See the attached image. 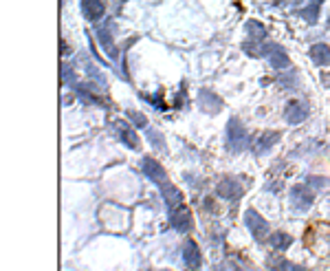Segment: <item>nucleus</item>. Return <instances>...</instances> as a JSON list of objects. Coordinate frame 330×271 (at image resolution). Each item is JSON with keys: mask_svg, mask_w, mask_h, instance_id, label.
I'll return each mask as SVG.
<instances>
[{"mask_svg": "<svg viewBox=\"0 0 330 271\" xmlns=\"http://www.w3.org/2000/svg\"><path fill=\"white\" fill-rule=\"evenodd\" d=\"M126 115H128V119H130L132 123H135L137 128H145V126H148V119H145V115L137 113V111H128Z\"/></svg>", "mask_w": 330, "mask_h": 271, "instance_id": "nucleus-21", "label": "nucleus"}, {"mask_svg": "<svg viewBox=\"0 0 330 271\" xmlns=\"http://www.w3.org/2000/svg\"><path fill=\"white\" fill-rule=\"evenodd\" d=\"M170 225L176 232H189L192 230V212H189L185 205H176L170 210Z\"/></svg>", "mask_w": 330, "mask_h": 271, "instance_id": "nucleus-6", "label": "nucleus"}, {"mask_svg": "<svg viewBox=\"0 0 330 271\" xmlns=\"http://www.w3.org/2000/svg\"><path fill=\"white\" fill-rule=\"evenodd\" d=\"M306 183L311 185L313 190H324V187H330V181L326 177H308Z\"/></svg>", "mask_w": 330, "mask_h": 271, "instance_id": "nucleus-22", "label": "nucleus"}, {"mask_svg": "<svg viewBox=\"0 0 330 271\" xmlns=\"http://www.w3.org/2000/svg\"><path fill=\"white\" fill-rule=\"evenodd\" d=\"M225 145L229 152H242L249 145V135H247V128L242 126V121L231 117L229 123H227V135H225Z\"/></svg>", "mask_w": 330, "mask_h": 271, "instance_id": "nucleus-1", "label": "nucleus"}, {"mask_svg": "<svg viewBox=\"0 0 330 271\" xmlns=\"http://www.w3.org/2000/svg\"><path fill=\"white\" fill-rule=\"evenodd\" d=\"M262 55L269 60V64L273 67V71H284V69L291 67L289 55H286L284 47H280V45H264L262 47Z\"/></svg>", "mask_w": 330, "mask_h": 271, "instance_id": "nucleus-4", "label": "nucleus"}, {"mask_svg": "<svg viewBox=\"0 0 330 271\" xmlns=\"http://www.w3.org/2000/svg\"><path fill=\"white\" fill-rule=\"evenodd\" d=\"M245 225L249 227V232L253 234V238L258 240V243H264V240L271 236V227H269V223L264 221V218H262L255 210H249L247 214H245Z\"/></svg>", "mask_w": 330, "mask_h": 271, "instance_id": "nucleus-2", "label": "nucleus"}, {"mask_svg": "<svg viewBox=\"0 0 330 271\" xmlns=\"http://www.w3.org/2000/svg\"><path fill=\"white\" fill-rule=\"evenodd\" d=\"M308 53H311V60L317 64V67H326V64H330V47L324 45V42H319V45H313Z\"/></svg>", "mask_w": 330, "mask_h": 271, "instance_id": "nucleus-14", "label": "nucleus"}, {"mask_svg": "<svg viewBox=\"0 0 330 271\" xmlns=\"http://www.w3.org/2000/svg\"><path fill=\"white\" fill-rule=\"evenodd\" d=\"M95 33H97V40L101 42V47L106 49V53L115 60V57H117V51H115V47H113V38H110V23L104 25V27H97V31H95Z\"/></svg>", "mask_w": 330, "mask_h": 271, "instance_id": "nucleus-15", "label": "nucleus"}, {"mask_svg": "<svg viewBox=\"0 0 330 271\" xmlns=\"http://www.w3.org/2000/svg\"><path fill=\"white\" fill-rule=\"evenodd\" d=\"M161 192H163V201L167 205V210H172V207H176V205L183 203V194L172 185V183H165V185L161 187Z\"/></svg>", "mask_w": 330, "mask_h": 271, "instance_id": "nucleus-16", "label": "nucleus"}, {"mask_svg": "<svg viewBox=\"0 0 330 271\" xmlns=\"http://www.w3.org/2000/svg\"><path fill=\"white\" fill-rule=\"evenodd\" d=\"M106 7L101 0H82V13L86 20H91V23H97V20H101V16H104Z\"/></svg>", "mask_w": 330, "mask_h": 271, "instance_id": "nucleus-13", "label": "nucleus"}, {"mask_svg": "<svg viewBox=\"0 0 330 271\" xmlns=\"http://www.w3.org/2000/svg\"><path fill=\"white\" fill-rule=\"evenodd\" d=\"M214 271H223V267H216V269H214Z\"/></svg>", "mask_w": 330, "mask_h": 271, "instance_id": "nucleus-26", "label": "nucleus"}, {"mask_svg": "<svg viewBox=\"0 0 330 271\" xmlns=\"http://www.w3.org/2000/svg\"><path fill=\"white\" fill-rule=\"evenodd\" d=\"M113 123H115V126H113L115 128V135L119 137V141H123L132 150H139V145H141V143H139V137H137L135 130H132L130 123H126L123 119H117Z\"/></svg>", "mask_w": 330, "mask_h": 271, "instance_id": "nucleus-7", "label": "nucleus"}, {"mask_svg": "<svg viewBox=\"0 0 330 271\" xmlns=\"http://www.w3.org/2000/svg\"><path fill=\"white\" fill-rule=\"evenodd\" d=\"M216 192L220 199H227V201H236L242 196V185L236 181V179H223L218 183V187H216Z\"/></svg>", "mask_w": 330, "mask_h": 271, "instance_id": "nucleus-11", "label": "nucleus"}, {"mask_svg": "<svg viewBox=\"0 0 330 271\" xmlns=\"http://www.w3.org/2000/svg\"><path fill=\"white\" fill-rule=\"evenodd\" d=\"M231 269H233V271H242V269H240L238 265H231Z\"/></svg>", "mask_w": 330, "mask_h": 271, "instance_id": "nucleus-25", "label": "nucleus"}, {"mask_svg": "<svg viewBox=\"0 0 330 271\" xmlns=\"http://www.w3.org/2000/svg\"><path fill=\"white\" fill-rule=\"evenodd\" d=\"M319 7H321V0H313V3L308 5L306 9L299 13V16H302L308 25H315V23L319 20Z\"/></svg>", "mask_w": 330, "mask_h": 271, "instance_id": "nucleus-19", "label": "nucleus"}, {"mask_svg": "<svg viewBox=\"0 0 330 271\" xmlns=\"http://www.w3.org/2000/svg\"><path fill=\"white\" fill-rule=\"evenodd\" d=\"M308 117V106L304 101H289L284 108V119L291 123V126H299Z\"/></svg>", "mask_w": 330, "mask_h": 271, "instance_id": "nucleus-8", "label": "nucleus"}, {"mask_svg": "<svg viewBox=\"0 0 330 271\" xmlns=\"http://www.w3.org/2000/svg\"><path fill=\"white\" fill-rule=\"evenodd\" d=\"M148 139H152V145H154L157 150H163V143H161V141H163V137H161L159 133H154V130H148Z\"/></svg>", "mask_w": 330, "mask_h": 271, "instance_id": "nucleus-24", "label": "nucleus"}, {"mask_svg": "<svg viewBox=\"0 0 330 271\" xmlns=\"http://www.w3.org/2000/svg\"><path fill=\"white\" fill-rule=\"evenodd\" d=\"M183 262H185V267L192 269V271H196L203 265L201 247H198L194 240H185V245H183Z\"/></svg>", "mask_w": 330, "mask_h": 271, "instance_id": "nucleus-9", "label": "nucleus"}, {"mask_svg": "<svg viewBox=\"0 0 330 271\" xmlns=\"http://www.w3.org/2000/svg\"><path fill=\"white\" fill-rule=\"evenodd\" d=\"M280 137H282V133H277V130H275V133H271V130H269V133L260 135L258 139H255V143H253V155H258V157L264 155V152L271 150L277 141H280Z\"/></svg>", "mask_w": 330, "mask_h": 271, "instance_id": "nucleus-12", "label": "nucleus"}, {"mask_svg": "<svg viewBox=\"0 0 330 271\" xmlns=\"http://www.w3.org/2000/svg\"><path fill=\"white\" fill-rule=\"evenodd\" d=\"M269 245L273 249H289L293 245V236L286 232H273L269 236Z\"/></svg>", "mask_w": 330, "mask_h": 271, "instance_id": "nucleus-18", "label": "nucleus"}, {"mask_svg": "<svg viewBox=\"0 0 330 271\" xmlns=\"http://www.w3.org/2000/svg\"><path fill=\"white\" fill-rule=\"evenodd\" d=\"M198 101H201L203 111L209 113V115H216V113L223 111V99L209 89H201V93H198Z\"/></svg>", "mask_w": 330, "mask_h": 271, "instance_id": "nucleus-10", "label": "nucleus"}, {"mask_svg": "<svg viewBox=\"0 0 330 271\" xmlns=\"http://www.w3.org/2000/svg\"><path fill=\"white\" fill-rule=\"evenodd\" d=\"M60 77H62V84L66 86H71V84H75V73H73L69 67H62V73H60Z\"/></svg>", "mask_w": 330, "mask_h": 271, "instance_id": "nucleus-23", "label": "nucleus"}, {"mask_svg": "<svg viewBox=\"0 0 330 271\" xmlns=\"http://www.w3.org/2000/svg\"><path fill=\"white\" fill-rule=\"evenodd\" d=\"M247 35H249V40L262 42V40H264V35H267V29H264L260 23H255V20H251V23H247Z\"/></svg>", "mask_w": 330, "mask_h": 271, "instance_id": "nucleus-20", "label": "nucleus"}, {"mask_svg": "<svg viewBox=\"0 0 330 271\" xmlns=\"http://www.w3.org/2000/svg\"><path fill=\"white\" fill-rule=\"evenodd\" d=\"M141 170H143V174L148 177L154 185H159V187H163L165 183H170L167 181V177H165V170H163V165L159 163L157 159H152V157H145L143 161H141Z\"/></svg>", "mask_w": 330, "mask_h": 271, "instance_id": "nucleus-5", "label": "nucleus"}, {"mask_svg": "<svg viewBox=\"0 0 330 271\" xmlns=\"http://www.w3.org/2000/svg\"><path fill=\"white\" fill-rule=\"evenodd\" d=\"M269 267L271 271H308L302 265H295L291 260H284V258H269Z\"/></svg>", "mask_w": 330, "mask_h": 271, "instance_id": "nucleus-17", "label": "nucleus"}, {"mask_svg": "<svg viewBox=\"0 0 330 271\" xmlns=\"http://www.w3.org/2000/svg\"><path fill=\"white\" fill-rule=\"evenodd\" d=\"M313 201H315V190L308 185V183L306 185L304 183H299V185L291 187V205L297 212H306L313 205Z\"/></svg>", "mask_w": 330, "mask_h": 271, "instance_id": "nucleus-3", "label": "nucleus"}]
</instances>
